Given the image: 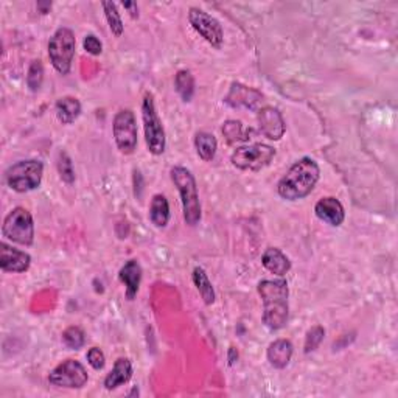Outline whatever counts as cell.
Segmentation results:
<instances>
[{
  "label": "cell",
  "instance_id": "obj_1",
  "mask_svg": "<svg viewBox=\"0 0 398 398\" xmlns=\"http://www.w3.org/2000/svg\"><path fill=\"white\" fill-rule=\"evenodd\" d=\"M321 168L311 157H302L289 167L277 184V193L287 201H299L310 194L319 182Z\"/></svg>",
  "mask_w": 398,
  "mask_h": 398
},
{
  "label": "cell",
  "instance_id": "obj_2",
  "mask_svg": "<svg viewBox=\"0 0 398 398\" xmlns=\"http://www.w3.org/2000/svg\"><path fill=\"white\" fill-rule=\"evenodd\" d=\"M257 289L263 302L265 326L272 331H277L285 327L289 316V289L287 280H262L258 283Z\"/></svg>",
  "mask_w": 398,
  "mask_h": 398
},
{
  "label": "cell",
  "instance_id": "obj_3",
  "mask_svg": "<svg viewBox=\"0 0 398 398\" xmlns=\"http://www.w3.org/2000/svg\"><path fill=\"white\" fill-rule=\"evenodd\" d=\"M170 175H172V181L181 194L185 223L192 227L197 226L201 221V202L197 179L185 167H173Z\"/></svg>",
  "mask_w": 398,
  "mask_h": 398
},
{
  "label": "cell",
  "instance_id": "obj_4",
  "mask_svg": "<svg viewBox=\"0 0 398 398\" xmlns=\"http://www.w3.org/2000/svg\"><path fill=\"white\" fill-rule=\"evenodd\" d=\"M142 120L146 148L153 156H160L165 151L167 137L164 125H162V120L156 109V103H154V95L151 92H146L142 100Z\"/></svg>",
  "mask_w": 398,
  "mask_h": 398
},
{
  "label": "cell",
  "instance_id": "obj_5",
  "mask_svg": "<svg viewBox=\"0 0 398 398\" xmlns=\"http://www.w3.org/2000/svg\"><path fill=\"white\" fill-rule=\"evenodd\" d=\"M44 164L40 160H19L5 172V182L13 192L28 193L36 190L43 182Z\"/></svg>",
  "mask_w": 398,
  "mask_h": 398
},
{
  "label": "cell",
  "instance_id": "obj_6",
  "mask_svg": "<svg viewBox=\"0 0 398 398\" xmlns=\"http://www.w3.org/2000/svg\"><path fill=\"white\" fill-rule=\"evenodd\" d=\"M77 39L73 31L67 27H61L53 33L48 40V58L52 66L61 75H67L72 69L73 58H75Z\"/></svg>",
  "mask_w": 398,
  "mask_h": 398
},
{
  "label": "cell",
  "instance_id": "obj_7",
  "mask_svg": "<svg viewBox=\"0 0 398 398\" xmlns=\"http://www.w3.org/2000/svg\"><path fill=\"white\" fill-rule=\"evenodd\" d=\"M4 238L21 246H31L35 241V221L33 216L23 207H16L4 219Z\"/></svg>",
  "mask_w": 398,
  "mask_h": 398
},
{
  "label": "cell",
  "instance_id": "obj_8",
  "mask_svg": "<svg viewBox=\"0 0 398 398\" xmlns=\"http://www.w3.org/2000/svg\"><path fill=\"white\" fill-rule=\"evenodd\" d=\"M275 157V150L270 145L254 143L248 146H240L233 151L231 162L235 168L248 170V172H260L267 167Z\"/></svg>",
  "mask_w": 398,
  "mask_h": 398
},
{
  "label": "cell",
  "instance_id": "obj_9",
  "mask_svg": "<svg viewBox=\"0 0 398 398\" xmlns=\"http://www.w3.org/2000/svg\"><path fill=\"white\" fill-rule=\"evenodd\" d=\"M112 134L120 153L133 154L137 150V121L131 109H120L112 121Z\"/></svg>",
  "mask_w": 398,
  "mask_h": 398
},
{
  "label": "cell",
  "instance_id": "obj_10",
  "mask_svg": "<svg viewBox=\"0 0 398 398\" xmlns=\"http://www.w3.org/2000/svg\"><path fill=\"white\" fill-rule=\"evenodd\" d=\"M89 380L87 370L83 364L77 360H66L48 373V383L56 387L81 389Z\"/></svg>",
  "mask_w": 398,
  "mask_h": 398
},
{
  "label": "cell",
  "instance_id": "obj_11",
  "mask_svg": "<svg viewBox=\"0 0 398 398\" xmlns=\"http://www.w3.org/2000/svg\"><path fill=\"white\" fill-rule=\"evenodd\" d=\"M189 22L193 30L204 38L210 45L215 48H219L223 45V40H224L223 27L214 16H210L204 10H199V8L193 6L189 10Z\"/></svg>",
  "mask_w": 398,
  "mask_h": 398
},
{
  "label": "cell",
  "instance_id": "obj_12",
  "mask_svg": "<svg viewBox=\"0 0 398 398\" xmlns=\"http://www.w3.org/2000/svg\"><path fill=\"white\" fill-rule=\"evenodd\" d=\"M263 94L257 89L245 86L241 83H232L229 94L226 95L224 103L233 109H250L257 111L263 103Z\"/></svg>",
  "mask_w": 398,
  "mask_h": 398
},
{
  "label": "cell",
  "instance_id": "obj_13",
  "mask_svg": "<svg viewBox=\"0 0 398 398\" xmlns=\"http://www.w3.org/2000/svg\"><path fill=\"white\" fill-rule=\"evenodd\" d=\"M258 129L270 140H280L287 131L285 120L277 108L265 106L257 111Z\"/></svg>",
  "mask_w": 398,
  "mask_h": 398
},
{
  "label": "cell",
  "instance_id": "obj_14",
  "mask_svg": "<svg viewBox=\"0 0 398 398\" xmlns=\"http://www.w3.org/2000/svg\"><path fill=\"white\" fill-rule=\"evenodd\" d=\"M31 266L30 254L23 250L14 249L13 246L6 245L5 241L0 243V267L4 272L22 274L27 272Z\"/></svg>",
  "mask_w": 398,
  "mask_h": 398
},
{
  "label": "cell",
  "instance_id": "obj_15",
  "mask_svg": "<svg viewBox=\"0 0 398 398\" xmlns=\"http://www.w3.org/2000/svg\"><path fill=\"white\" fill-rule=\"evenodd\" d=\"M314 214L321 219V221L327 223L333 227H339L346 219L344 206L341 204L339 199L333 198V197L322 198L316 202Z\"/></svg>",
  "mask_w": 398,
  "mask_h": 398
},
{
  "label": "cell",
  "instance_id": "obj_16",
  "mask_svg": "<svg viewBox=\"0 0 398 398\" xmlns=\"http://www.w3.org/2000/svg\"><path fill=\"white\" fill-rule=\"evenodd\" d=\"M118 279L120 282L125 285V294L128 300H134L137 292H139L140 288V282H142V266L137 260H129L118 272Z\"/></svg>",
  "mask_w": 398,
  "mask_h": 398
},
{
  "label": "cell",
  "instance_id": "obj_17",
  "mask_svg": "<svg viewBox=\"0 0 398 398\" xmlns=\"http://www.w3.org/2000/svg\"><path fill=\"white\" fill-rule=\"evenodd\" d=\"M292 353H294V347L291 341L277 339L267 347L266 356L274 369H285L292 358Z\"/></svg>",
  "mask_w": 398,
  "mask_h": 398
},
{
  "label": "cell",
  "instance_id": "obj_18",
  "mask_svg": "<svg viewBox=\"0 0 398 398\" xmlns=\"http://www.w3.org/2000/svg\"><path fill=\"white\" fill-rule=\"evenodd\" d=\"M131 378H133V363L128 358H118L116 363H114V367L108 373L106 378H104L103 385L108 391H114V389L129 383V380Z\"/></svg>",
  "mask_w": 398,
  "mask_h": 398
},
{
  "label": "cell",
  "instance_id": "obj_19",
  "mask_svg": "<svg viewBox=\"0 0 398 398\" xmlns=\"http://www.w3.org/2000/svg\"><path fill=\"white\" fill-rule=\"evenodd\" d=\"M262 263L267 271L283 277L291 270L289 258L277 248H267L262 257Z\"/></svg>",
  "mask_w": 398,
  "mask_h": 398
},
{
  "label": "cell",
  "instance_id": "obj_20",
  "mask_svg": "<svg viewBox=\"0 0 398 398\" xmlns=\"http://www.w3.org/2000/svg\"><path fill=\"white\" fill-rule=\"evenodd\" d=\"M55 112L62 125H72L79 117L81 103L75 96H62L56 101Z\"/></svg>",
  "mask_w": 398,
  "mask_h": 398
},
{
  "label": "cell",
  "instance_id": "obj_21",
  "mask_svg": "<svg viewBox=\"0 0 398 398\" xmlns=\"http://www.w3.org/2000/svg\"><path fill=\"white\" fill-rule=\"evenodd\" d=\"M150 219L156 227H165L170 221V204L164 194H154L150 206Z\"/></svg>",
  "mask_w": 398,
  "mask_h": 398
},
{
  "label": "cell",
  "instance_id": "obj_22",
  "mask_svg": "<svg viewBox=\"0 0 398 398\" xmlns=\"http://www.w3.org/2000/svg\"><path fill=\"white\" fill-rule=\"evenodd\" d=\"M194 148H197L198 156L204 160V162H210L214 160L216 150H218V142L216 137L210 133H198L197 137H194Z\"/></svg>",
  "mask_w": 398,
  "mask_h": 398
},
{
  "label": "cell",
  "instance_id": "obj_23",
  "mask_svg": "<svg viewBox=\"0 0 398 398\" xmlns=\"http://www.w3.org/2000/svg\"><path fill=\"white\" fill-rule=\"evenodd\" d=\"M193 283H194V287H197V289L199 291V294H201L202 300H204V304L212 305L216 299L215 289H214L212 282L209 280V275L199 266L194 267V271H193Z\"/></svg>",
  "mask_w": 398,
  "mask_h": 398
},
{
  "label": "cell",
  "instance_id": "obj_24",
  "mask_svg": "<svg viewBox=\"0 0 398 398\" xmlns=\"http://www.w3.org/2000/svg\"><path fill=\"white\" fill-rule=\"evenodd\" d=\"M175 89L185 103L192 101L194 95V78L189 70H179L176 73Z\"/></svg>",
  "mask_w": 398,
  "mask_h": 398
},
{
  "label": "cell",
  "instance_id": "obj_25",
  "mask_svg": "<svg viewBox=\"0 0 398 398\" xmlns=\"http://www.w3.org/2000/svg\"><path fill=\"white\" fill-rule=\"evenodd\" d=\"M103 10H104V16H106V21H108V26L112 31L114 36L120 38L121 33H123V21H121V16L117 10V5L114 2H103L101 4Z\"/></svg>",
  "mask_w": 398,
  "mask_h": 398
},
{
  "label": "cell",
  "instance_id": "obj_26",
  "mask_svg": "<svg viewBox=\"0 0 398 398\" xmlns=\"http://www.w3.org/2000/svg\"><path fill=\"white\" fill-rule=\"evenodd\" d=\"M223 136L229 145H237L248 140V136L243 131V123L238 120H227L223 125Z\"/></svg>",
  "mask_w": 398,
  "mask_h": 398
},
{
  "label": "cell",
  "instance_id": "obj_27",
  "mask_svg": "<svg viewBox=\"0 0 398 398\" xmlns=\"http://www.w3.org/2000/svg\"><path fill=\"white\" fill-rule=\"evenodd\" d=\"M58 173L61 179L66 184L75 182V170H73V162L66 151H60L58 160H56Z\"/></svg>",
  "mask_w": 398,
  "mask_h": 398
},
{
  "label": "cell",
  "instance_id": "obj_28",
  "mask_svg": "<svg viewBox=\"0 0 398 398\" xmlns=\"http://www.w3.org/2000/svg\"><path fill=\"white\" fill-rule=\"evenodd\" d=\"M44 81V66L39 60H35L30 64L28 73H27V86L31 92H38Z\"/></svg>",
  "mask_w": 398,
  "mask_h": 398
},
{
  "label": "cell",
  "instance_id": "obj_29",
  "mask_svg": "<svg viewBox=\"0 0 398 398\" xmlns=\"http://www.w3.org/2000/svg\"><path fill=\"white\" fill-rule=\"evenodd\" d=\"M62 343L66 344L72 350H79L81 347L86 343V335L84 331L79 327H69L62 331Z\"/></svg>",
  "mask_w": 398,
  "mask_h": 398
},
{
  "label": "cell",
  "instance_id": "obj_30",
  "mask_svg": "<svg viewBox=\"0 0 398 398\" xmlns=\"http://www.w3.org/2000/svg\"><path fill=\"white\" fill-rule=\"evenodd\" d=\"M324 336H326V330H324V327H321V326H314L313 328L308 330L306 336H305L304 352L308 355L314 350H318V347L324 341Z\"/></svg>",
  "mask_w": 398,
  "mask_h": 398
},
{
  "label": "cell",
  "instance_id": "obj_31",
  "mask_svg": "<svg viewBox=\"0 0 398 398\" xmlns=\"http://www.w3.org/2000/svg\"><path fill=\"white\" fill-rule=\"evenodd\" d=\"M86 358H87V363L91 364L92 369H95V370H101L104 367V364H106V356H104L103 350L99 347L89 348Z\"/></svg>",
  "mask_w": 398,
  "mask_h": 398
},
{
  "label": "cell",
  "instance_id": "obj_32",
  "mask_svg": "<svg viewBox=\"0 0 398 398\" xmlns=\"http://www.w3.org/2000/svg\"><path fill=\"white\" fill-rule=\"evenodd\" d=\"M83 45H84V50L87 53H91L94 56L96 55H100L103 52V44H101V40L94 36V35H87L83 40Z\"/></svg>",
  "mask_w": 398,
  "mask_h": 398
},
{
  "label": "cell",
  "instance_id": "obj_33",
  "mask_svg": "<svg viewBox=\"0 0 398 398\" xmlns=\"http://www.w3.org/2000/svg\"><path fill=\"white\" fill-rule=\"evenodd\" d=\"M238 360V350L235 347L229 348V365H233Z\"/></svg>",
  "mask_w": 398,
  "mask_h": 398
},
{
  "label": "cell",
  "instance_id": "obj_34",
  "mask_svg": "<svg viewBox=\"0 0 398 398\" xmlns=\"http://www.w3.org/2000/svg\"><path fill=\"white\" fill-rule=\"evenodd\" d=\"M123 6L126 8V10L131 11L133 18H137V16H139V14H137V4L136 2H125Z\"/></svg>",
  "mask_w": 398,
  "mask_h": 398
},
{
  "label": "cell",
  "instance_id": "obj_35",
  "mask_svg": "<svg viewBox=\"0 0 398 398\" xmlns=\"http://www.w3.org/2000/svg\"><path fill=\"white\" fill-rule=\"evenodd\" d=\"M50 8H52V4L50 2H38V10L43 13V14H47L48 11H50Z\"/></svg>",
  "mask_w": 398,
  "mask_h": 398
}]
</instances>
